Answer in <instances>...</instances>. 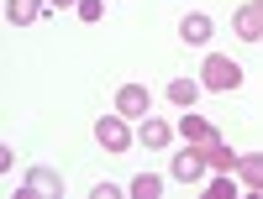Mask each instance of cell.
I'll list each match as a JSON object with an SVG mask.
<instances>
[{
    "instance_id": "e0dca14e",
    "label": "cell",
    "mask_w": 263,
    "mask_h": 199,
    "mask_svg": "<svg viewBox=\"0 0 263 199\" xmlns=\"http://www.w3.org/2000/svg\"><path fill=\"white\" fill-rule=\"evenodd\" d=\"M48 6H53V11H74L79 0H48Z\"/></svg>"
},
{
    "instance_id": "4fadbf2b",
    "label": "cell",
    "mask_w": 263,
    "mask_h": 199,
    "mask_svg": "<svg viewBox=\"0 0 263 199\" xmlns=\"http://www.w3.org/2000/svg\"><path fill=\"white\" fill-rule=\"evenodd\" d=\"M126 194L132 199H158L163 194V179H158V173H137V179L126 184Z\"/></svg>"
},
{
    "instance_id": "5bb4252c",
    "label": "cell",
    "mask_w": 263,
    "mask_h": 199,
    "mask_svg": "<svg viewBox=\"0 0 263 199\" xmlns=\"http://www.w3.org/2000/svg\"><path fill=\"white\" fill-rule=\"evenodd\" d=\"M205 194H211V199H232V194H237L232 173H216V179H205Z\"/></svg>"
},
{
    "instance_id": "2e32d148",
    "label": "cell",
    "mask_w": 263,
    "mask_h": 199,
    "mask_svg": "<svg viewBox=\"0 0 263 199\" xmlns=\"http://www.w3.org/2000/svg\"><path fill=\"white\" fill-rule=\"evenodd\" d=\"M116 194H121L116 184H95V189H90V199H116Z\"/></svg>"
},
{
    "instance_id": "5b68a950",
    "label": "cell",
    "mask_w": 263,
    "mask_h": 199,
    "mask_svg": "<svg viewBox=\"0 0 263 199\" xmlns=\"http://www.w3.org/2000/svg\"><path fill=\"white\" fill-rule=\"evenodd\" d=\"M232 32L242 42H263V0H248V6L232 11Z\"/></svg>"
},
{
    "instance_id": "277c9868",
    "label": "cell",
    "mask_w": 263,
    "mask_h": 199,
    "mask_svg": "<svg viewBox=\"0 0 263 199\" xmlns=\"http://www.w3.org/2000/svg\"><path fill=\"white\" fill-rule=\"evenodd\" d=\"M116 110H121L126 121L153 116V90H147V84H121V90H116Z\"/></svg>"
},
{
    "instance_id": "9a60e30c",
    "label": "cell",
    "mask_w": 263,
    "mask_h": 199,
    "mask_svg": "<svg viewBox=\"0 0 263 199\" xmlns=\"http://www.w3.org/2000/svg\"><path fill=\"white\" fill-rule=\"evenodd\" d=\"M74 16H79V21H100V16H105V0H79Z\"/></svg>"
},
{
    "instance_id": "9c48e42d",
    "label": "cell",
    "mask_w": 263,
    "mask_h": 199,
    "mask_svg": "<svg viewBox=\"0 0 263 199\" xmlns=\"http://www.w3.org/2000/svg\"><path fill=\"white\" fill-rule=\"evenodd\" d=\"M211 32H216V21H211L205 11H190V16L179 21V37L190 42V48H205V42H211Z\"/></svg>"
},
{
    "instance_id": "8fae6325",
    "label": "cell",
    "mask_w": 263,
    "mask_h": 199,
    "mask_svg": "<svg viewBox=\"0 0 263 199\" xmlns=\"http://www.w3.org/2000/svg\"><path fill=\"white\" fill-rule=\"evenodd\" d=\"M237 179H242L253 194H263V152H242V163H237Z\"/></svg>"
},
{
    "instance_id": "7c38bea8",
    "label": "cell",
    "mask_w": 263,
    "mask_h": 199,
    "mask_svg": "<svg viewBox=\"0 0 263 199\" xmlns=\"http://www.w3.org/2000/svg\"><path fill=\"white\" fill-rule=\"evenodd\" d=\"M200 90H205L200 79H174V84H168V100L179 105V110H195V100H200Z\"/></svg>"
},
{
    "instance_id": "ba28073f",
    "label": "cell",
    "mask_w": 263,
    "mask_h": 199,
    "mask_svg": "<svg viewBox=\"0 0 263 199\" xmlns=\"http://www.w3.org/2000/svg\"><path fill=\"white\" fill-rule=\"evenodd\" d=\"M179 137H184V142H200V147H216V142H221V131H216L205 116L184 110V116H179Z\"/></svg>"
},
{
    "instance_id": "3957f363",
    "label": "cell",
    "mask_w": 263,
    "mask_h": 199,
    "mask_svg": "<svg viewBox=\"0 0 263 199\" xmlns=\"http://www.w3.org/2000/svg\"><path fill=\"white\" fill-rule=\"evenodd\" d=\"M95 142H100L105 152H126V147L137 142V137H132V126H126V116L116 110V116H100V121H95Z\"/></svg>"
},
{
    "instance_id": "8992f818",
    "label": "cell",
    "mask_w": 263,
    "mask_h": 199,
    "mask_svg": "<svg viewBox=\"0 0 263 199\" xmlns=\"http://www.w3.org/2000/svg\"><path fill=\"white\" fill-rule=\"evenodd\" d=\"M174 137H179V126H168L163 116H142V121H137V142H142V147H153V152L168 147Z\"/></svg>"
},
{
    "instance_id": "7a4b0ae2",
    "label": "cell",
    "mask_w": 263,
    "mask_h": 199,
    "mask_svg": "<svg viewBox=\"0 0 263 199\" xmlns=\"http://www.w3.org/2000/svg\"><path fill=\"white\" fill-rule=\"evenodd\" d=\"M205 168H211V152H205L200 142H184V152L168 163V173H174L179 184H190V189H195V184H205Z\"/></svg>"
},
{
    "instance_id": "52a82bcc",
    "label": "cell",
    "mask_w": 263,
    "mask_h": 199,
    "mask_svg": "<svg viewBox=\"0 0 263 199\" xmlns=\"http://www.w3.org/2000/svg\"><path fill=\"white\" fill-rule=\"evenodd\" d=\"M27 194H53V199H63V179H58V173L53 168H27V179H21V199H27Z\"/></svg>"
},
{
    "instance_id": "30bf717a",
    "label": "cell",
    "mask_w": 263,
    "mask_h": 199,
    "mask_svg": "<svg viewBox=\"0 0 263 199\" xmlns=\"http://www.w3.org/2000/svg\"><path fill=\"white\" fill-rule=\"evenodd\" d=\"M42 11H48V0H6V21L11 27H32Z\"/></svg>"
},
{
    "instance_id": "6da1fadb",
    "label": "cell",
    "mask_w": 263,
    "mask_h": 199,
    "mask_svg": "<svg viewBox=\"0 0 263 199\" xmlns=\"http://www.w3.org/2000/svg\"><path fill=\"white\" fill-rule=\"evenodd\" d=\"M200 84H205V90H216V95L242 90V63L227 58V53H205V63H200Z\"/></svg>"
}]
</instances>
